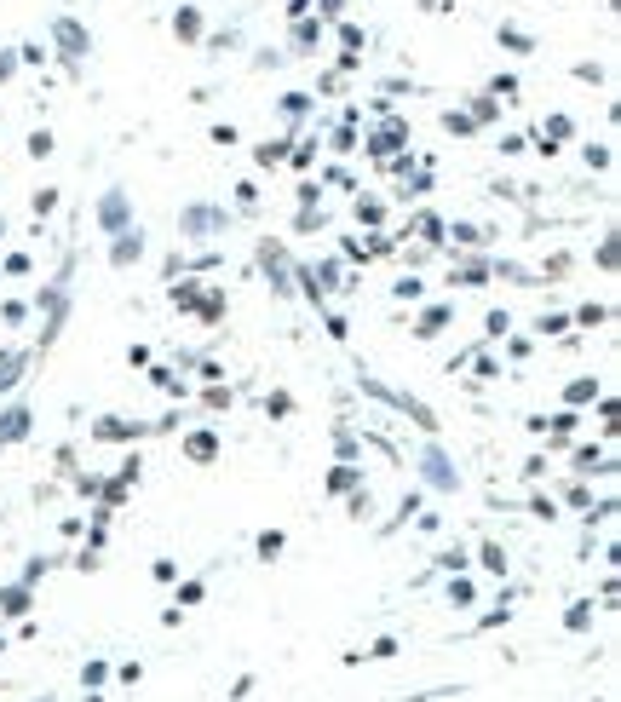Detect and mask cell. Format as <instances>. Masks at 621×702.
I'll return each instance as SVG.
<instances>
[{
    "label": "cell",
    "instance_id": "cell-19",
    "mask_svg": "<svg viewBox=\"0 0 621 702\" xmlns=\"http://www.w3.org/2000/svg\"><path fill=\"white\" fill-rule=\"evenodd\" d=\"M604 317H610V305H581V317H575V323L598 328V323H604Z\"/></svg>",
    "mask_w": 621,
    "mask_h": 702
},
{
    "label": "cell",
    "instance_id": "cell-14",
    "mask_svg": "<svg viewBox=\"0 0 621 702\" xmlns=\"http://www.w3.org/2000/svg\"><path fill=\"white\" fill-rule=\"evenodd\" d=\"M449 599L466 610V605H478V587H472V582H449Z\"/></svg>",
    "mask_w": 621,
    "mask_h": 702
},
{
    "label": "cell",
    "instance_id": "cell-17",
    "mask_svg": "<svg viewBox=\"0 0 621 702\" xmlns=\"http://www.w3.org/2000/svg\"><path fill=\"white\" fill-rule=\"evenodd\" d=\"M202 599H207V587H202V582H184V587H179V610L202 605Z\"/></svg>",
    "mask_w": 621,
    "mask_h": 702
},
{
    "label": "cell",
    "instance_id": "cell-18",
    "mask_svg": "<svg viewBox=\"0 0 621 702\" xmlns=\"http://www.w3.org/2000/svg\"><path fill=\"white\" fill-rule=\"evenodd\" d=\"M288 409H294V398H288V392H271V398H265V415H276V421H282Z\"/></svg>",
    "mask_w": 621,
    "mask_h": 702
},
{
    "label": "cell",
    "instance_id": "cell-2",
    "mask_svg": "<svg viewBox=\"0 0 621 702\" xmlns=\"http://www.w3.org/2000/svg\"><path fill=\"white\" fill-rule=\"evenodd\" d=\"M18 438H29V409H23V403H12V409L0 415V449L18 444Z\"/></svg>",
    "mask_w": 621,
    "mask_h": 702
},
{
    "label": "cell",
    "instance_id": "cell-1",
    "mask_svg": "<svg viewBox=\"0 0 621 702\" xmlns=\"http://www.w3.org/2000/svg\"><path fill=\"white\" fill-rule=\"evenodd\" d=\"M110 679H115V662H110V656H87V662H81V691H104Z\"/></svg>",
    "mask_w": 621,
    "mask_h": 702
},
{
    "label": "cell",
    "instance_id": "cell-8",
    "mask_svg": "<svg viewBox=\"0 0 621 702\" xmlns=\"http://www.w3.org/2000/svg\"><path fill=\"white\" fill-rule=\"evenodd\" d=\"M564 628H570V633H587V628H593V599H575V605L564 610Z\"/></svg>",
    "mask_w": 621,
    "mask_h": 702
},
{
    "label": "cell",
    "instance_id": "cell-22",
    "mask_svg": "<svg viewBox=\"0 0 621 702\" xmlns=\"http://www.w3.org/2000/svg\"><path fill=\"white\" fill-rule=\"evenodd\" d=\"M225 697H230V702H248V697H253V674H242V679H236V685L225 691Z\"/></svg>",
    "mask_w": 621,
    "mask_h": 702
},
{
    "label": "cell",
    "instance_id": "cell-10",
    "mask_svg": "<svg viewBox=\"0 0 621 702\" xmlns=\"http://www.w3.org/2000/svg\"><path fill=\"white\" fill-rule=\"evenodd\" d=\"M478 564L489 570V576H506V553L495 547V541H483V547H478Z\"/></svg>",
    "mask_w": 621,
    "mask_h": 702
},
{
    "label": "cell",
    "instance_id": "cell-13",
    "mask_svg": "<svg viewBox=\"0 0 621 702\" xmlns=\"http://www.w3.org/2000/svg\"><path fill=\"white\" fill-rule=\"evenodd\" d=\"M351 484H357V467H351V461L328 472V490H334V495H340V490H351Z\"/></svg>",
    "mask_w": 621,
    "mask_h": 702
},
{
    "label": "cell",
    "instance_id": "cell-26",
    "mask_svg": "<svg viewBox=\"0 0 621 702\" xmlns=\"http://www.w3.org/2000/svg\"><path fill=\"white\" fill-rule=\"evenodd\" d=\"M0 231H6V225H0Z\"/></svg>",
    "mask_w": 621,
    "mask_h": 702
},
{
    "label": "cell",
    "instance_id": "cell-9",
    "mask_svg": "<svg viewBox=\"0 0 621 702\" xmlns=\"http://www.w3.org/2000/svg\"><path fill=\"white\" fill-rule=\"evenodd\" d=\"M564 398H570V409H581V403H593V398H598V380H593V375L570 380V386H564Z\"/></svg>",
    "mask_w": 621,
    "mask_h": 702
},
{
    "label": "cell",
    "instance_id": "cell-21",
    "mask_svg": "<svg viewBox=\"0 0 621 702\" xmlns=\"http://www.w3.org/2000/svg\"><path fill=\"white\" fill-rule=\"evenodd\" d=\"M115 679H121V685H138V679H144V662H121V668H115Z\"/></svg>",
    "mask_w": 621,
    "mask_h": 702
},
{
    "label": "cell",
    "instance_id": "cell-5",
    "mask_svg": "<svg viewBox=\"0 0 621 702\" xmlns=\"http://www.w3.org/2000/svg\"><path fill=\"white\" fill-rule=\"evenodd\" d=\"M29 605H35V593H29L23 582L0 587V616H29Z\"/></svg>",
    "mask_w": 621,
    "mask_h": 702
},
{
    "label": "cell",
    "instance_id": "cell-20",
    "mask_svg": "<svg viewBox=\"0 0 621 702\" xmlns=\"http://www.w3.org/2000/svg\"><path fill=\"white\" fill-rule=\"evenodd\" d=\"M357 219H368V225H380V219H386V208H380V202L368 196V202H357Z\"/></svg>",
    "mask_w": 621,
    "mask_h": 702
},
{
    "label": "cell",
    "instance_id": "cell-15",
    "mask_svg": "<svg viewBox=\"0 0 621 702\" xmlns=\"http://www.w3.org/2000/svg\"><path fill=\"white\" fill-rule=\"evenodd\" d=\"M276 553H282V530H265V536H259V559L271 564Z\"/></svg>",
    "mask_w": 621,
    "mask_h": 702
},
{
    "label": "cell",
    "instance_id": "cell-16",
    "mask_svg": "<svg viewBox=\"0 0 621 702\" xmlns=\"http://www.w3.org/2000/svg\"><path fill=\"white\" fill-rule=\"evenodd\" d=\"M386 656H397V639H374L363 651V662H386Z\"/></svg>",
    "mask_w": 621,
    "mask_h": 702
},
{
    "label": "cell",
    "instance_id": "cell-11",
    "mask_svg": "<svg viewBox=\"0 0 621 702\" xmlns=\"http://www.w3.org/2000/svg\"><path fill=\"white\" fill-rule=\"evenodd\" d=\"M575 472H610L604 449H575Z\"/></svg>",
    "mask_w": 621,
    "mask_h": 702
},
{
    "label": "cell",
    "instance_id": "cell-12",
    "mask_svg": "<svg viewBox=\"0 0 621 702\" xmlns=\"http://www.w3.org/2000/svg\"><path fill=\"white\" fill-rule=\"evenodd\" d=\"M23 363H29L23 351H12V357H0V392H6V386H12V380L23 375Z\"/></svg>",
    "mask_w": 621,
    "mask_h": 702
},
{
    "label": "cell",
    "instance_id": "cell-24",
    "mask_svg": "<svg viewBox=\"0 0 621 702\" xmlns=\"http://www.w3.org/2000/svg\"><path fill=\"white\" fill-rule=\"evenodd\" d=\"M437 570H466V553H460V547H455V553H443V559H437Z\"/></svg>",
    "mask_w": 621,
    "mask_h": 702
},
{
    "label": "cell",
    "instance_id": "cell-25",
    "mask_svg": "<svg viewBox=\"0 0 621 702\" xmlns=\"http://www.w3.org/2000/svg\"><path fill=\"white\" fill-rule=\"evenodd\" d=\"M35 702H52V697H35Z\"/></svg>",
    "mask_w": 621,
    "mask_h": 702
},
{
    "label": "cell",
    "instance_id": "cell-7",
    "mask_svg": "<svg viewBox=\"0 0 621 702\" xmlns=\"http://www.w3.org/2000/svg\"><path fill=\"white\" fill-rule=\"evenodd\" d=\"M184 455H190V461H213V455H219V438H213V432H190V438H184Z\"/></svg>",
    "mask_w": 621,
    "mask_h": 702
},
{
    "label": "cell",
    "instance_id": "cell-4",
    "mask_svg": "<svg viewBox=\"0 0 621 702\" xmlns=\"http://www.w3.org/2000/svg\"><path fill=\"white\" fill-rule=\"evenodd\" d=\"M98 219H104V231H127V196L110 190V196L98 202Z\"/></svg>",
    "mask_w": 621,
    "mask_h": 702
},
{
    "label": "cell",
    "instance_id": "cell-23",
    "mask_svg": "<svg viewBox=\"0 0 621 702\" xmlns=\"http://www.w3.org/2000/svg\"><path fill=\"white\" fill-rule=\"evenodd\" d=\"M506 616H512V605H495V610H483V622H478V628H501Z\"/></svg>",
    "mask_w": 621,
    "mask_h": 702
},
{
    "label": "cell",
    "instance_id": "cell-6",
    "mask_svg": "<svg viewBox=\"0 0 621 702\" xmlns=\"http://www.w3.org/2000/svg\"><path fill=\"white\" fill-rule=\"evenodd\" d=\"M449 317H455L449 305H426V311H420V323H414V334H420V340H432V334L449 328Z\"/></svg>",
    "mask_w": 621,
    "mask_h": 702
},
{
    "label": "cell",
    "instance_id": "cell-3",
    "mask_svg": "<svg viewBox=\"0 0 621 702\" xmlns=\"http://www.w3.org/2000/svg\"><path fill=\"white\" fill-rule=\"evenodd\" d=\"M420 472H426V478H432L437 490H455V484H460V472L449 467V461H443V455H437V449H426V461H420Z\"/></svg>",
    "mask_w": 621,
    "mask_h": 702
}]
</instances>
